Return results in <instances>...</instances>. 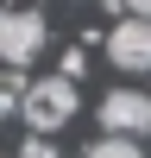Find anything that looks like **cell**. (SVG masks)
<instances>
[{
	"mask_svg": "<svg viewBox=\"0 0 151 158\" xmlns=\"http://www.w3.org/2000/svg\"><path fill=\"white\" fill-rule=\"evenodd\" d=\"M88 158H145V152H138L132 133H107V139H95V146H88Z\"/></svg>",
	"mask_w": 151,
	"mask_h": 158,
	"instance_id": "5",
	"label": "cell"
},
{
	"mask_svg": "<svg viewBox=\"0 0 151 158\" xmlns=\"http://www.w3.org/2000/svg\"><path fill=\"white\" fill-rule=\"evenodd\" d=\"M0 114H25V76H6L0 82Z\"/></svg>",
	"mask_w": 151,
	"mask_h": 158,
	"instance_id": "6",
	"label": "cell"
},
{
	"mask_svg": "<svg viewBox=\"0 0 151 158\" xmlns=\"http://www.w3.org/2000/svg\"><path fill=\"white\" fill-rule=\"evenodd\" d=\"M32 133H63L76 120V82L69 76H38L25 89V114H19Z\"/></svg>",
	"mask_w": 151,
	"mask_h": 158,
	"instance_id": "1",
	"label": "cell"
},
{
	"mask_svg": "<svg viewBox=\"0 0 151 158\" xmlns=\"http://www.w3.org/2000/svg\"><path fill=\"white\" fill-rule=\"evenodd\" d=\"M126 6H132V13H138V19H151V0H126Z\"/></svg>",
	"mask_w": 151,
	"mask_h": 158,
	"instance_id": "9",
	"label": "cell"
},
{
	"mask_svg": "<svg viewBox=\"0 0 151 158\" xmlns=\"http://www.w3.org/2000/svg\"><path fill=\"white\" fill-rule=\"evenodd\" d=\"M107 63L126 70V76H151V19L126 13V19L107 32Z\"/></svg>",
	"mask_w": 151,
	"mask_h": 158,
	"instance_id": "3",
	"label": "cell"
},
{
	"mask_svg": "<svg viewBox=\"0 0 151 158\" xmlns=\"http://www.w3.org/2000/svg\"><path fill=\"white\" fill-rule=\"evenodd\" d=\"M101 127H113V133H151V95H138V89H113V95H101Z\"/></svg>",
	"mask_w": 151,
	"mask_h": 158,
	"instance_id": "4",
	"label": "cell"
},
{
	"mask_svg": "<svg viewBox=\"0 0 151 158\" xmlns=\"http://www.w3.org/2000/svg\"><path fill=\"white\" fill-rule=\"evenodd\" d=\"M88 70V51H63V76H69V82H76V76H82Z\"/></svg>",
	"mask_w": 151,
	"mask_h": 158,
	"instance_id": "7",
	"label": "cell"
},
{
	"mask_svg": "<svg viewBox=\"0 0 151 158\" xmlns=\"http://www.w3.org/2000/svg\"><path fill=\"white\" fill-rule=\"evenodd\" d=\"M25 158H57V152H50V133H32V139H25Z\"/></svg>",
	"mask_w": 151,
	"mask_h": 158,
	"instance_id": "8",
	"label": "cell"
},
{
	"mask_svg": "<svg viewBox=\"0 0 151 158\" xmlns=\"http://www.w3.org/2000/svg\"><path fill=\"white\" fill-rule=\"evenodd\" d=\"M44 13H32V6H13V13H0V57H6V70H25V63L44 51Z\"/></svg>",
	"mask_w": 151,
	"mask_h": 158,
	"instance_id": "2",
	"label": "cell"
}]
</instances>
